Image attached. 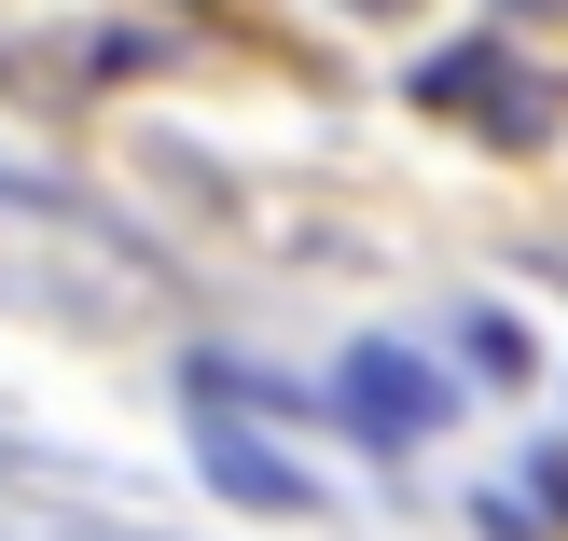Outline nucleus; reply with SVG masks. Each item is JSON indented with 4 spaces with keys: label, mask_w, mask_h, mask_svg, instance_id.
<instances>
[{
    "label": "nucleus",
    "mask_w": 568,
    "mask_h": 541,
    "mask_svg": "<svg viewBox=\"0 0 568 541\" xmlns=\"http://www.w3.org/2000/svg\"><path fill=\"white\" fill-rule=\"evenodd\" d=\"M0 222H28V237H55V250H83V264H111L125 292H166V250L139 237V222H111L83 181H55V167H14L0 153Z\"/></svg>",
    "instance_id": "f03ea898"
},
{
    "label": "nucleus",
    "mask_w": 568,
    "mask_h": 541,
    "mask_svg": "<svg viewBox=\"0 0 568 541\" xmlns=\"http://www.w3.org/2000/svg\"><path fill=\"white\" fill-rule=\"evenodd\" d=\"M0 541H166V528H125V514H0Z\"/></svg>",
    "instance_id": "0eeeda50"
},
{
    "label": "nucleus",
    "mask_w": 568,
    "mask_h": 541,
    "mask_svg": "<svg viewBox=\"0 0 568 541\" xmlns=\"http://www.w3.org/2000/svg\"><path fill=\"white\" fill-rule=\"evenodd\" d=\"M458 361H471V375H499V389H527V375H541V348H527L499 305H471V320H458Z\"/></svg>",
    "instance_id": "423d86ee"
},
{
    "label": "nucleus",
    "mask_w": 568,
    "mask_h": 541,
    "mask_svg": "<svg viewBox=\"0 0 568 541\" xmlns=\"http://www.w3.org/2000/svg\"><path fill=\"white\" fill-rule=\"evenodd\" d=\"M347 14H375V28H403V14H416V0H347Z\"/></svg>",
    "instance_id": "1a4fd4ad"
},
{
    "label": "nucleus",
    "mask_w": 568,
    "mask_h": 541,
    "mask_svg": "<svg viewBox=\"0 0 568 541\" xmlns=\"http://www.w3.org/2000/svg\"><path fill=\"white\" fill-rule=\"evenodd\" d=\"M333 431H361V444H388V459H416V444H444L458 431V375H444L416 333H361L347 361H333Z\"/></svg>",
    "instance_id": "f257e3e1"
},
{
    "label": "nucleus",
    "mask_w": 568,
    "mask_h": 541,
    "mask_svg": "<svg viewBox=\"0 0 568 541\" xmlns=\"http://www.w3.org/2000/svg\"><path fill=\"white\" fill-rule=\"evenodd\" d=\"M181 403H222V417H250V431H264V417H292V431H305V417H333L305 375H277V361H236V348H194V361H181Z\"/></svg>",
    "instance_id": "20e7f679"
},
{
    "label": "nucleus",
    "mask_w": 568,
    "mask_h": 541,
    "mask_svg": "<svg viewBox=\"0 0 568 541\" xmlns=\"http://www.w3.org/2000/svg\"><path fill=\"white\" fill-rule=\"evenodd\" d=\"M153 56H166V42H139V28H111V42H83V83H139Z\"/></svg>",
    "instance_id": "6e6552de"
},
{
    "label": "nucleus",
    "mask_w": 568,
    "mask_h": 541,
    "mask_svg": "<svg viewBox=\"0 0 568 541\" xmlns=\"http://www.w3.org/2000/svg\"><path fill=\"white\" fill-rule=\"evenodd\" d=\"M499 14H555V0H499Z\"/></svg>",
    "instance_id": "9d476101"
},
{
    "label": "nucleus",
    "mask_w": 568,
    "mask_h": 541,
    "mask_svg": "<svg viewBox=\"0 0 568 541\" xmlns=\"http://www.w3.org/2000/svg\"><path fill=\"white\" fill-rule=\"evenodd\" d=\"M499 83H514V56H499V42H444V56H416V70H403V98H416V111H486Z\"/></svg>",
    "instance_id": "39448f33"
},
{
    "label": "nucleus",
    "mask_w": 568,
    "mask_h": 541,
    "mask_svg": "<svg viewBox=\"0 0 568 541\" xmlns=\"http://www.w3.org/2000/svg\"><path fill=\"white\" fill-rule=\"evenodd\" d=\"M181 444H194V487H222L236 514H292V528H305V514H333L320 472L277 459V444L250 431V417H222V403H181Z\"/></svg>",
    "instance_id": "7ed1b4c3"
}]
</instances>
